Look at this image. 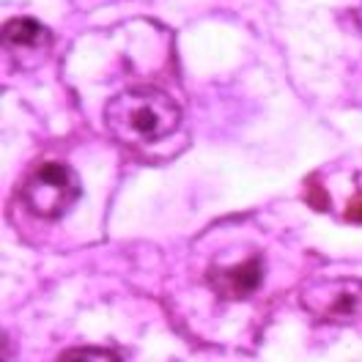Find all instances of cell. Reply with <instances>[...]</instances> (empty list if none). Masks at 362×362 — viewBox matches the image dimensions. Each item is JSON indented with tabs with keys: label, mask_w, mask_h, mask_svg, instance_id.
Here are the masks:
<instances>
[{
	"label": "cell",
	"mask_w": 362,
	"mask_h": 362,
	"mask_svg": "<svg viewBox=\"0 0 362 362\" xmlns=\"http://www.w3.org/2000/svg\"><path fill=\"white\" fill-rule=\"evenodd\" d=\"M3 39L6 45L23 47V49H39L52 42V33L42 23L30 20V17H17L3 25Z\"/></svg>",
	"instance_id": "cell-5"
},
{
	"label": "cell",
	"mask_w": 362,
	"mask_h": 362,
	"mask_svg": "<svg viewBox=\"0 0 362 362\" xmlns=\"http://www.w3.org/2000/svg\"><path fill=\"white\" fill-rule=\"evenodd\" d=\"M110 135L124 146H154L170 137L181 124V110L173 96L151 86H137L115 93L105 107Z\"/></svg>",
	"instance_id": "cell-1"
},
{
	"label": "cell",
	"mask_w": 362,
	"mask_h": 362,
	"mask_svg": "<svg viewBox=\"0 0 362 362\" xmlns=\"http://www.w3.org/2000/svg\"><path fill=\"white\" fill-rule=\"evenodd\" d=\"M346 220H349V223H360L362 226V192L349 201V206H346Z\"/></svg>",
	"instance_id": "cell-7"
},
{
	"label": "cell",
	"mask_w": 362,
	"mask_h": 362,
	"mask_svg": "<svg viewBox=\"0 0 362 362\" xmlns=\"http://www.w3.org/2000/svg\"><path fill=\"white\" fill-rule=\"evenodd\" d=\"M80 176L64 162H42L23 184L25 209L39 220H61L80 201Z\"/></svg>",
	"instance_id": "cell-2"
},
{
	"label": "cell",
	"mask_w": 362,
	"mask_h": 362,
	"mask_svg": "<svg viewBox=\"0 0 362 362\" xmlns=\"http://www.w3.org/2000/svg\"><path fill=\"white\" fill-rule=\"evenodd\" d=\"M302 308L318 321L343 324L362 313V280L357 277H318L302 288Z\"/></svg>",
	"instance_id": "cell-3"
},
{
	"label": "cell",
	"mask_w": 362,
	"mask_h": 362,
	"mask_svg": "<svg viewBox=\"0 0 362 362\" xmlns=\"http://www.w3.org/2000/svg\"><path fill=\"white\" fill-rule=\"evenodd\" d=\"M357 25H360V30H362V8L357 11Z\"/></svg>",
	"instance_id": "cell-8"
},
{
	"label": "cell",
	"mask_w": 362,
	"mask_h": 362,
	"mask_svg": "<svg viewBox=\"0 0 362 362\" xmlns=\"http://www.w3.org/2000/svg\"><path fill=\"white\" fill-rule=\"evenodd\" d=\"M58 362H121V357L102 346H80V349L64 351Z\"/></svg>",
	"instance_id": "cell-6"
},
{
	"label": "cell",
	"mask_w": 362,
	"mask_h": 362,
	"mask_svg": "<svg viewBox=\"0 0 362 362\" xmlns=\"http://www.w3.org/2000/svg\"><path fill=\"white\" fill-rule=\"evenodd\" d=\"M264 280V261L255 255V258H245L239 264H230V267H211L206 274V283L220 299L228 302H242L247 299Z\"/></svg>",
	"instance_id": "cell-4"
}]
</instances>
